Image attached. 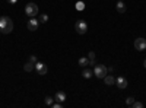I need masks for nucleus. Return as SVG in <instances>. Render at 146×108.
<instances>
[{"instance_id": "1", "label": "nucleus", "mask_w": 146, "mask_h": 108, "mask_svg": "<svg viewBox=\"0 0 146 108\" xmlns=\"http://www.w3.org/2000/svg\"><path fill=\"white\" fill-rule=\"evenodd\" d=\"M12 31H13V21L9 16H0V32L10 34Z\"/></svg>"}, {"instance_id": "2", "label": "nucleus", "mask_w": 146, "mask_h": 108, "mask_svg": "<svg viewBox=\"0 0 146 108\" xmlns=\"http://www.w3.org/2000/svg\"><path fill=\"white\" fill-rule=\"evenodd\" d=\"M107 73H108V70L104 64H95L94 66V75L98 79H104L107 76Z\"/></svg>"}, {"instance_id": "3", "label": "nucleus", "mask_w": 146, "mask_h": 108, "mask_svg": "<svg viewBox=\"0 0 146 108\" xmlns=\"http://www.w3.org/2000/svg\"><path fill=\"white\" fill-rule=\"evenodd\" d=\"M25 13H27V16H31V18L36 16L38 15V6L35 3H28L25 6Z\"/></svg>"}, {"instance_id": "4", "label": "nucleus", "mask_w": 146, "mask_h": 108, "mask_svg": "<svg viewBox=\"0 0 146 108\" xmlns=\"http://www.w3.org/2000/svg\"><path fill=\"white\" fill-rule=\"evenodd\" d=\"M75 29H76V32H78V34H80V35L86 34V31H88V25H86V22H85V21H78V22L75 23Z\"/></svg>"}, {"instance_id": "5", "label": "nucleus", "mask_w": 146, "mask_h": 108, "mask_svg": "<svg viewBox=\"0 0 146 108\" xmlns=\"http://www.w3.org/2000/svg\"><path fill=\"white\" fill-rule=\"evenodd\" d=\"M135 48L137 51H145L146 50V40L145 38H137L135 41Z\"/></svg>"}, {"instance_id": "6", "label": "nucleus", "mask_w": 146, "mask_h": 108, "mask_svg": "<svg viewBox=\"0 0 146 108\" xmlns=\"http://www.w3.org/2000/svg\"><path fill=\"white\" fill-rule=\"evenodd\" d=\"M35 70H36V73L38 75H47V72H48V67L44 64V63H40V62H36L35 63Z\"/></svg>"}, {"instance_id": "7", "label": "nucleus", "mask_w": 146, "mask_h": 108, "mask_svg": "<svg viewBox=\"0 0 146 108\" xmlns=\"http://www.w3.org/2000/svg\"><path fill=\"white\" fill-rule=\"evenodd\" d=\"M115 85H117L120 89H126L127 85H129V82H127V79H126L124 76H118V78L115 79Z\"/></svg>"}, {"instance_id": "8", "label": "nucleus", "mask_w": 146, "mask_h": 108, "mask_svg": "<svg viewBox=\"0 0 146 108\" xmlns=\"http://www.w3.org/2000/svg\"><path fill=\"white\" fill-rule=\"evenodd\" d=\"M38 25H40V21L35 19V18H31L28 21V29L29 31H36V29H38Z\"/></svg>"}, {"instance_id": "9", "label": "nucleus", "mask_w": 146, "mask_h": 108, "mask_svg": "<svg viewBox=\"0 0 146 108\" xmlns=\"http://www.w3.org/2000/svg\"><path fill=\"white\" fill-rule=\"evenodd\" d=\"M104 82H105L107 86H113V85H115V78L113 75H107L104 78Z\"/></svg>"}, {"instance_id": "10", "label": "nucleus", "mask_w": 146, "mask_h": 108, "mask_svg": "<svg viewBox=\"0 0 146 108\" xmlns=\"http://www.w3.org/2000/svg\"><path fill=\"white\" fill-rule=\"evenodd\" d=\"M66 98H67V97H66V93H64V92H60V91L54 95V99H56L57 102H64Z\"/></svg>"}, {"instance_id": "11", "label": "nucleus", "mask_w": 146, "mask_h": 108, "mask_svg": "<svg viewBox=\"0 0 146 108\" xmlns=\"http://www.w3.org/2000/svg\"><path fill=\"white\" fill-rule=\"evenodd\" d=\"M115 9H117L118 13H124V12H126V5L123 3V0H118L117 5H115Z\"/></svg>"}, {"instance_id": "12", "label": "nucleus", "mask_w": 146, "mask_h": 108, "mask_svg": "<svg viewBox=\"0 0 146 108\" xmlns=\"http://www.w3.org/2000/svg\"><path fill=\"white\" fill-rule=\"evenodd\" d=\"M82 76H83L85 79H91V78L94 76V72H92L91 69H83V72H82Z\"/></svg>"}, {"instance_id": "13", "label": "nucleus", "mask_w": 146, "mask_h": 108, "mask_svg": "<svg viewBox=\"0 0 146 108\" xmlns=\"http://www.w3.org/2000/svg\"><path fill=\"white\" fill-rule=\"evenodd\" d=\"M88 58H89V64H91V66H95V64H96V60H95V53H94V51H89Z\"/></svg>"}, {"instance_id": "14", "label": "nucleus", "mask_w": 146, "mask_h": 108, "mask_svg": "<svg viewBox=\"0 0 146 108\" xmlns=\"http://www.w3.org/2000/svg\"><path fill=\"white\" fill-rule=\"evenodd\" d=\"M88 64H89V58H86V57H80V58H79V66L86 67Z\"/></svg>"}, {"instance_id": "15", "label": "nucleus", "mask_w": 146, "mask_h": 108, "mask_svg": "<svg viewBox=\"0 0 146 108\" xmlns=\"http://www.w3.org/2000/svg\"><path fill=\"white\" fill-rule=\"evenodd\" d=\"M34 69H35V64H34V63H31V62L25 63V66H23V70H25V72H32Z\"/></svg>"}, {"instance_id": "16", "label": "nucleus", "mask_w": 146, "mask_h": 108, "mask_svg": "<svg viewBox=\"0 0 146 108\" xmlns=\"http://www.w3.org/2000/svg\"><path fill=\"white\" fill-rule=\"evenodd\" d=\"M44 102H45V105H53L54 104V98H51V97H45V99H44Z\"/></svg>"}, {"instance_id": "17", "label": "nucleus", "mask_w": 146, "mask_h": 108, "mask_svg": "<svg viewBox=\"0 0 146 108\" xmlns=\"http://www.w3.org/2000/svg\"><path fill=\"white\" fill-rule=\"evenodd\" d=\"M40 23H45L47 21H48V15H45V13H42V15H40Z\"/></svg>"}, {"instance_id": "18", "label": "nucleus", "mask_w": 146, "mask_h": 108, "mask_svg": "<svg viewBox=\"0 0 146 108\" xmlns=\"http://www.w3.org/2000/svg\"><path fill=\"white\" fill-rule=\"evenodd\" d=\"M133 108H142L143 107V102H139V101H135L133 102V105H131Z\"/></svg>"}, {"instance_id": "19", "label": "nucleus", "mask_w": 146, "mask_h": 108, "mask_svg": "<svg viewBox=\"0 0 146 108\" xmlns=\"http://www.w3.org/2000/svg\"><path fill=\"white\" fill-rule=\"evenodd\" d=\"M133 102H135V98H131V97H129V98L126 99V104H127L129 107H131V105H133Z\"/></svg>"}, {"instance_id": "20", "label": "nucleus", "mask_w": 146, "mask_h": 108, "mask_svg": "<svg viewBox=\"0 0 146 108\" xmlns=\"http://www.w3.org/2000/svg\"><path fill=\"white\" fill-rule=\"evenodd\" d=\"M83 7H85V3H83V2H78V3H76V9H78V10H82Z\"/></svg>"}, {"instance_id": "21", "label": "nucleus", "mask_w": 146, "mask_h": 108, "mask_svg": "<svg viewBox=\"0 0 146 108\" xmlns=\"http://www.w3.org/2000/svg\"><path fill=\"white\" fill-rule=\"evenodd\" d=\"M29 62H31V63H34V64H35V63H36V62H38V60H36V57H35V56H31V57H29Z\"/></svg>"}, {"instance_id": "22", "label": "nucleus", "mask_w": 146, "mask_h": 108, "mask_svg": "<svg viewBox=\"0 0 146 108\" xmlns=\"http://www.w3.org/2000/svg\"><path fill=\"white\" fill-rule=\"evenodd\" d=\"M62 105H63V102H56V104H53L51 107H53V108H60Z\"/></svg>"}, {"instance_id": "23", "label": "nucleus", "mask_w": 146, "mask_h": 108, "mask_svg": "<svg viewBox=\"0 0 146 108\" xmlns=\"http://www.w3.org/2000/svg\"><path fill=\"white\" fill-rule=\"evenodd\" d=\"M7 3H10V5H16V3H18V0H7Z\"/></svg>"}, {"instance_id": "24", "label": "nucleus", "mask_w": 146, "mask_h": 108, "mask_svg": "<svg viewBox=\"0 0 146 108\" xmlns=\"http://www.w3.org/2000/svg\"><path fill=\"white\" fill-rule=\"evenodd\" d=\"M143 67L146 69V58H145V62H143Z\"/></svg>"}]
</instances>
